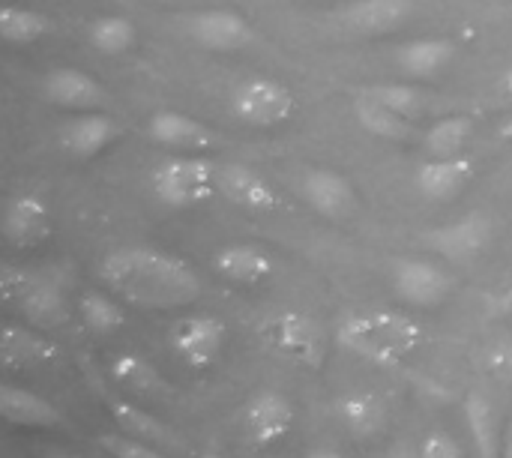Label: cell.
I'll return each mask as SVG.
<instances>
[{
    "label": "cell",
    "instance_id": "obj_1",
    "mask_svg": "<svg viewBox=\"0 0 512 458\" xmlns=\"http://www.w3.org/2000/svg\"><path fill=\"white\" fill-rule=\"evenodd\" d=\"M99 276L123 303L150 312L192 306L204 291L198 273L183 258L153 246H123L108 252L99 264Z\"/></svg>",
    "mask_w": 512,
    "mask_h": 458
},
{
    "label": "cell",
    "instance_id": "obj_2",
    "mask_svg": "<svg viewBox=\"0 0 512 458\" xmlns=\"http://www.w3.org/2000/svg\"><path fill=\"white\" fill-rule=\"evenodd\" d=\"M336 339L345 351L399 372L402 360L423 345L426 333L417 321L399 312H357L342 318Z\"/></svg>",
    "mask_w": 512,
    "mask_h": 458
},
{
    "label": "cell",
    "instance_id": "obj_3",
    "mask_svg": "<svg viewBox=\"0 0 512 458\" xmlns=\"http://www.w3.org/2000/svg\"><path fill=\"white\" fill-rule=\"evenodd\" d=\"M153 195L174 207H198L219 192V165L204 153H177L156 165L150 174Z\"/></svg>",
    "mask_w": 512,
    "mask_h": 458
},
{
    "label": "cell",
    "instance_id": "obj_4",
    "mask_svg": "<svg viewBox=\"0 0 512 458\" xmlns=\"http://www.w3.org/2000/svg\"><path fill=\"white\" fill-rule=\"evenodd\" d=\"M261 336L276 354H282L285 360L306 366L312 372H318L324 366L327 351H330V339H327L324 327L306 312H279V315L267 318L261 327Z\"/></svg>",
    "mask_w": 512,
    "mask_h": 458
},
{
    "label": "cell",
    "instance_id": "obj_5",
    "mask_svg": "<svg viewBox=\"0 0 512 458\" xmlns=\"http://www.w3.org/2000/svg\"><path fill=\"white\" fill-rule=\"evenodd\" d=\"M231 105H234V114L240 117V123L255 126V129H276V126L288 123L297 111L294 93L282 81L264 78V75L240 81Z\"/></svg>",
    "mask_w": 512,
    "mask_h": 458
},
{
    "label": "cell",
    "instance_id": "obj_6",
    "mask_svg": "<svg viewBox=\"0 0 512 458\" xmlns=\"http://www.w3.org/2000/svg\"><path fill=\"white\" fill-rule=\"evenodd\" d=\"M225 336H228V330H225L222 318H216V315H186V318L174 321V327L168 333V345L189 369L204 372L219 360Z\"/></svg>",
    "mask_w": 512,
    "mask_h": 458
},
{
    "label": "cell",
    "instance_id": "obj_7",
    "mask_svg": "<svg viewBox=\"0 0 512 458\" xmlns=\"http://www.w3.org/2000/svg\"><path fill=\"white\" fill-rule=\"evenodd\" d=\"M423 240L447 261L468 264L489 252L495 240V222L486 213H468L456 222H447L441 228H432L423 234Z\"/></svg>",
    "mask_w": 512,
    "mask_h": 458
},
{
    "label": "cell",
    "instance_id": "obj_8",
    "mask_svg": "<svg viewBox=\"0 0 512 458\" xmlns=\"http://www.w3.org/2000/svg\"><path fill=\"white\" fill-rule=\"evenodd\" d=\"M393 291L408 306L432 309L441 306L456 291V279L432 261L402 258L393 264Z\"/></svg>",
    "mask_w": 512,
    "mask_h": 458
},
{
    "label": "cell",
    "instance_id": "obj_9",
    "mask_svg": "<svg viewBox=\"0 0 512 458\" xmlns=\"http://www.w3.org/2000/svg\"><path fill=\"white\" fill-rule=\"evenodd\" d=\"M105 405L117 423V429L129 438H138L144 444H153L165 453H171L174 458H189V447H186V438L171 429L168 423H162L159 417L147 414L144 408H138L135 402L129 399H120V396H105Z\"/></svg>",
    "mask_w": 512,
    "mask_h": 458
},
{
    "label": "cell",
    "instance_id": "obj_10",
    "mask_svg": "<svg viewBox=\"0 0 512 458\" xmlns=\"http://www.w3.org/2000/svg\"><path fill=\"white\" fill-rule=\"evenodd\" d=\"M243 429L255 447H276L294 429V408L276 390H261L243 405Z\"/></svg>",
    "mask_w": 512,
    "mask_h": 458
},
{
    "label": "cell",
    "instance_id": "obj_11",
    "mask_svg": "<svg viewBox=\"0 0 512 458\" xmlns=\"http://www.w3.org/2000/svg\"><path fill=\"white\" fill-rule=\"evenodd\" d=\"M147 132L156 144L177 150V153H207V150H216V144H219L216 132L207 123H201L198 117H189L183 111H174V108L153 111Z\"/></svg>",
    "mask_w": 512,
    "mask_h": 458
},
{
    "label": "cell",
    "instance_id": "obj_12",
    "mask_svg": "<svg viewBox=\"0 0 512 458\" xmlns=\"http://www.w3.org/2000/svg\"><path fill=\"white\" fill-rule=\"evenodd\" d=\"M54 231V219L48 204L33 195V192H21L15 198L6 201L3 210V237L18 246V249H36L42 246Z\"/></svg>",
    "mask_w": 512,
    "mask_h": 458
},
{
    "label": "cell",
    "instance_id": "obj_13",
    "mask_svg": "<svg viewBox=\"0 0 512 458\" xmlns=\"http://www.w3.org/2000/svg\"><path fill=\"white\" fill-rule=\"evenodd\" d=\"M120 123L102 111H78L72 120L60 123L57 141L75 159H93L105 153L120 138Z\"/></svg>",
    "mask_w": 512,
    "mask_h": 458
},
{
    "label": "cell",
    "instance_id": "obj_14",
    "mask_svg": "<svg viewBox=\"0 0 512 458\" xmlns=\"http://www.w3.org/2000/svg\"><path fill=\"white\" fill-rule=\"evenodd\" d=\"M219 195L249 213H273L282 207V195L276 192V186L246 165H219Z\"/></svg>",
    "mask_w": 512,
    "mask_h": 458
},
{
    "label": "cell",
    "instance_id": "obj_15",
    "mask_svg": "<svg viewBox=\"0 0 512 458\" xmlns=\"http://www.w3.org/2000/svg\"><path fill=\"white\" fill-rule=\"evenodd\" d=\"M192 39L207 51H240L255 39L252 24L234 9H204L189 21Z\"/></svg>",
    "mask_w": 512,
    "mask_h": 458
},
{
    "label": "cell",
    "instance_id": "obj_16",
    "mask_svg": "<svg viewBox=\"0 0 512 458\" xmlns=\"http://www.w3.org/2000/svg\"><path fill=\"white\" fill-rule=\"evenodd\" d=\"M42 93L48 102L66 111H99V105H105L108 99L105 87L90 72L75 69V66L51 69L42 78Z\"/></svg>",
    "mask_w": 512,
    "mask_h": 458
},
{
    "label": "cell",
    "instance_id": "obj_17",
    "mask_svg": "<svg viewBox=\"0 0 512 458\" xmlns=\"http://www.w3.org/2000/svg\"><path fill=\"white\" fill-rule=\"evenodd\" d=\"M477 165L474 159L462 156H432L420 171H417V189L426 201L447 204L465 192V186L474 180Z\"/></svg>",
    "mask_w": 512,
    "mask_h": 458
},
{
    "label": "cell",
    "instance_id": "obj_18",
    "mask_svg": "<svg viewBox=\"0 0 512 458\" xmlns=\"http://www.w3.org/2000/svg\"><path fill=\"white\" fill-rule=\"evenodd\" d=\"M303 198L324 219H348L357 210V192L351 180L333 168H315L303 177Z\"/></svg>",
    "mask_w": 512,
    "mask_h": 458
},
{
    "label": "cell",
    "instance_id": "obj_19",
    "mask_svg": "<svg viewBox=\"0 0 512 458\" xmlns=\"http://www.w3.org/2000/svg\"><path fill=\"white\" fill-rule=\"evenodd\" d=\"M3 366L6 369H30V366H54L60 363V348L39 333V327L15 324L9 321L3 327V342H0Z\"/></svg>",
    "mask_w": 512,
    "mask_h": 458
},
{
    "label": "cell",
    "instance_id": "obj_20",
    "mask_svg": "<svg viewBox=\"0 0 512 458\" xmlns=\"http://www.w3.org/2000/svg\"><path fill=\"white\" fill-rule=\"evenodd\" d=\"M213 270L231 285H261L273 276V255L258 243H228L213 255Z\"/></svg>",
    "mask_w": 512,
    "mask_h": 458
},
{
    "label": "cell",
    "instance_id": "obj_21",
    "mask_svg": "<svg viewBox=\"0 0 512 458\" xmlns=\"http://www.w3.org/2000/svg\"><path fill=\"white\" fill-rule=\"evenodd\" d=\"M336 414L342 426L360 441H375L390 426V408L375 390H348L336 402Z\"/></svg>",
    "mask_w": 512,
    "mask_h": 458
},
{
    "label": "cell",
    "instance_id": "obj_22",
    "mask_svg": "<svg viewBox=\"0 0 512 458\" xmlns=\"http://www.w3.org/2000/svg\"><path fill=\"white\" fill-rule=\"evenodd\" d=\"M0 411L12 429H60L63 426V414L57 405L15 384L0 387Z\"/></svg>",
    "mask_w": 512,
    "mask_h": 458
},
{
    "label": "cell",
    "instance_id": "obj_23",
    "mask_svg": "<svg viewBox=\"0 0 512 458\" xmlns=\"http://www.w3.org/2000/svg\"><path fill=\"white\" fill-rule=\"evenodd\" d=\"M18 312L27 324L39 327V330H57L69 321L72 309H69V297L60 288V282L54 279H42L36 276V282L30 285V291L21 297Z\"/></svg>",
    "mask_w": 512,
    "mask_h": 458
},
{
    "label": "cell",
    "instance_id": "obj_24",
    "mask_svg": "<svg viewBox=\"0 0 512 458\" xmlns=\"http://www.w3.org/2000/svg\"><path fill=\"white\" fill-rule=\"evenodd\" d=\"M417 0H354L345 9V24L366 36H381L402 27L414 15Z\"/></svg>",
    "mask_w": 512,
    "mask_h": 458
},
{
    "label": "cell",
    "instance_id": "obj_25",
    "mask_svg": "<svg viewBox=\"0 0 512 458\" xmlns=\"http://www.w3.org/2000/svg\"><path fill=\"white\" fill-rule=\"evenodd\" d=\"M111 381L117 384V390H123L132 399H162L165 393H171V387L159 375V369L138 354L114 357L111 360Z\"/></svg>",
    "mask_w": 512,
    "mask_h": 458
},
{
    "label": "cell",
    "instance_id": "obj_26",
    "mask_svg": "<svg viewBox=\"0 0 512 458\" xmlns=\"http://www.w3.org/2000/svg\"><path fill=\"white\" fill-rule=\"evenodd\" d=\"M459 54V45L447 36H429L414 39L399 48V69L408 78H432L441 69H447Z\"/></svg>",
    "mask_w": 512,
    "mask_h": 458
},
{
    "label": "cell",
    "instance_id": "obj_27",
    "mask_svg": "<svg viewBox=\"0 0 512 458\" xmlns=\"http://www.w3.org/2000/svg\"><path fill=\"white\" fill-rule=\"evenodd\" d=\"M465 423H468V432L474 438L480 458H504L501 417L486 396H480V393L465 396Z\"/></svg>",
    "mask_w": 512,
    "mask_h": 458
},
{
    "label": "cell",
    "instance_id": "obj_28",
    "mask_svg": "<svg viewBox=\"0 0 512 458\" xmlns=\"http://www.w3.org/2000/svg\"><path fill=\"white\" fill-rule=\"evenodd\" d=\"M354 117L369 135L384 138V141H405L414 132V120L396 114L393 108H387L384 102H378L366 93H360L354 99Z\"/></svg>",
    "mask_w": 512,
    "mask_h": 458
},
{
    "label": "cell",
    "instance_id": "obj_29",
    "mask_svg": "<svg viewBox=\"0 0 512 458\" xmlns=\"http://www.w3.org/2000/svg\"><path fill=\"white\" fill-rule=\"evenodd\" d=\"M48 30H51V18L36 12V9H30V6L9 3V6L0 9V36L9 45H33Z\"/></svg>",
    "mask_w": 512,
    "mask_h": 458
},
{
    "label": "cell",
    "instance_id": "obj_30",
    "mask_svg": "<svg viewBox=\"0 0 512 458\" xmlns=\"http://www.w3.org/2000/svg\"><path fill=\"white\" fill-rule=\"evenodd\" d=\"M78 318L81 324L93 333V336H108L117 333L120 327H126V312L123 306L99 291H84L78 300Z\"/></svg>",
    "mask_w": 512,
    "mask_h": 458
},
{
    "label": "cell",
    "instance_id": "obj_31",
    "mask_svg": "<svg viewBox=\"0 0 512 458\" xmlns=\"http://www.w3.org/2000/svg\"><path fill=\"white\" fill-rule=\"evenodd\" d=\"M471 135H474L471 117H465V114L441 117L426 132V150H429V156H462Z\"/></svg>",
    "mask_w": 512,
    "mask_h": 458
},
{
    "label": "cell",
    "instance_id": "obj_32",
    "mask_svg": "<svg viewBox=\"0 0 512 458\" xmlns=\"http://www.w3.org/2000/svg\"><path fill=\"white\" fill-rule=\"evenodd\" d=\"M87 39L90 45L99 51V54H108V57H117L123 51H129L138 39V30L129 18L123 15H102L90 24L87 30Z\"/></svg>",
    "mask_w": 512,
    "mask_h": 458
},
{
    "label": "cell",
    "instance_id": "obj_33",
    "mask_svg": "<svg viewBox=\"0 0 512 458\" xmlns=\"http://www.w3.org/2000/svg\"><path fill=\"white\" fill-rule=\"evenodd\" d=\"M363 93L384 102L387 108H393L396 114H402L408 120H417L426 111V93L417 84H408V81L405 84H372Z\"/></svg>",
    "mask_w": 512,
    "mask_h": 458
},
{
    "label": "cell",
    "instance_id": "obj_34",
    "mask_svg": "<svg viewBox=\"0 0 512 458\" xmlns=\"http://www.w3.org/2000/svg\"><path fill=\"white\" fill-rule=\"evenodd\" d=\"M96 444L105 456L111 458H174L171 453H165L153 444H144L138 438H129L123 432H105L96 438Z\"/></svg>",
    "mask_w": 512,
    "mask_h": 458
},
{
    "label": "cell",
    "instance_id": "obj_35",
    "mask_svg": "<svg viewBox=\"0 0 512 458\" xmlns=\"http://www.w3.org/2000/svg\"><path fill=\"white\" fill-rule=\"evenodd\" d=\"M33 282H36V276H33L30 270L6 264V267L0 270V294H3V303L18 306V303H21V297L30 291V285H33Z\"/></svg>",
    "mask_w": 512,
    "mask_h": 458
},
{
    "label": "cell",
    "instance_id": "obj_36",
    "mask_svg": "<svg viewBox=\"0 0 512 458\" xmlns=\"http://www.w3.org/2000/svg\"><path fill=\"white\" fill-rule=\"evenodd\" d=\"M420 456L423 458H465L462 447L456 444L453 435L447 432H429L420 444Z\"/></svg>",
    "mask_w": 512,
    "mask_h": 458
},
{
    "label": "cell",
    "instance_id": "obj_37",
    "mask_svg": "<svg viewBox=\"0 0 512 458\" xmlns=\"http://www.w3.org/2000/svg\"><path fill=\"white\" fill-rule=\"evenodd\" d=\"M486 369H489L498 381H512V339L498 342V345L486 354Z\"/></svg>",
    "mask_w": 512,
    "mask_h": 458
},
{
    "label": "cell",
    "instance_id": "obj_38",
    "mask_svg": "<svg viewBox=\"0 0 512 458\" xmlns=\"http://www.w3.org/2000/svg\"><path fill=\"white\" fill-rule=\"evenodd\" d=\"M390 458H423V456H420V450H417V447H411V444H405V441H402V444H396V447H393Z\"/></svg>",
    "mask_w": 512,
    "mask_h": 458
},
{
    "label": "cell",
    "instance_id": "obj_39",
    "mask_svg": "<svg viewBox=\"0 0 512 458\" xmlns=\"http://www.w3.org/2000/svg\"><path fill=\"white\" fill-rule=\"evenodd\" d=\"M498 87H501V96H504L507 102H512V66L501 72V81H498Z\"/></svg>",
    "mask_w": 512,
    "mask_h": 458
},
{
    "label": "cell",
    "instance_id": "obj_40",
    "mask_svg": "<svg viewBox=\"0 0 512 458\" xmlns=\"http://www.w3.org/2000/svg\"><path fill=\"white\" fill-rule=\"evenodd\" d=\"M498 312H504V315H512V282L510 288L498 297Z\"/></svg>",
    "mask_w": 512,
    "mask_h": 458
},
{
    "label": "cell",
    "instance_id": "obj_41",
    "mask_svg": "<svg viewBox=\"0 0 512 458\" xmlns=\"http://www.w3.org/2000/svg\"><path fill=\"white\" fill-rule=\"evenodd\" d=\"M306 458H345L342 453H336V450H312Z\"/></svg>",
    "mask_w": 512,
    "mask_h": 458
},
{
    "label": "cell",
    "instance_id": "obj_42",
    "mask_svg": "<svg viewBox=\"0 0 512 458\" xmlns=\"http://www.w3.org/2000/svg\"><path fill=\"white\" fill-rule=\"evenodd\" d=\"M45 458H81V456H75V453H48Z\"/></svg>",
    "mask_w": 512,
    "mask_h": 458
},
{
    "label": "cell",
    "instance_id": "obj_43",
    "mask_svg": "<svg viewBox=\"0 0 512 458\" xmlns=\"http://www.w3.org/2000/svg\"><path fill=\"white\" fill-rule=\"evenodd\" d=\"M504 458H512V435L507 438V444H504Z\"/></svg>",
    "mask_w": 512,
    "mask_h": 458
},
{
    "label": "cell",
    "instance_id": "obj_44",
    "mask_svg": "<svg viewBox=\"0 0 512 458\" xmlns=\"http://www.w3.org/2000/svg\"><path fill=\"white\" fill-rule=\"evenodd\" d=\"M198 458H222V456H216V453H201Z\"/></svg>",
    "mask_w": 512,
    "mask_h": 458
},
{
    "label": "cell",
    "instance_id": "obj_45",
    "mask_svg": "<svg viewBox=\"0 0 512 458\" xmlns=\"http://www.w3.org/2000/svg\"><path fill=\"white\" fill-rule=\"evenodd\" d=\"M159 3H174V0H159Z\"/></svg>",
    "mask_w": 512,
    "mask_h": 458
}]
</instances>
